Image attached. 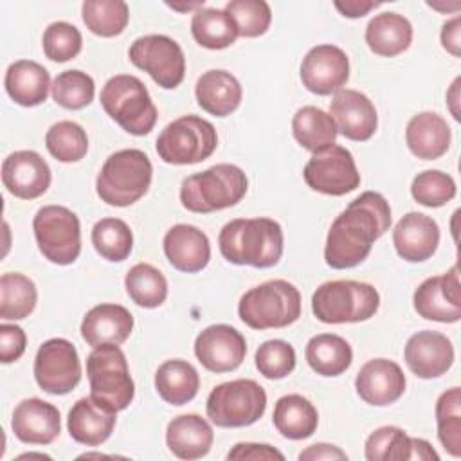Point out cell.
Returning <instances> with one entry per match:
<instances>
[{
  "label": "cell",
  "mask_w": 461,
  "mask_h": 461,
  "mask_svg": "<svg viewBox=\"0 0 461 461\" xmlns=\"http://www.w3.org/2000/svg\"><path fill=\"white\" fill-rule=\"evenodd\" d=\"M389 227V202L376 191L362 193L331 223L324 247L326 265L335 270L360 265Z\"/></svg>",
  "instance_id": "cell-1"
},
{
  "label": "cell",
  "mask_w": 461,
  "mask_h": 461,
  "mask_svg": "<svg viewBox=\"0 0 461 461\" xmlns=\"http://www.w3.org/2000/svg\"><path fill=\"white\" fill-rule=\"evenodd\" d=\"M283 229L272 218H236L218 236L221 256L234 265L270 268L283 256Z\"/></svg>",
  "instance_id": "cell-2"
},
{
  "label": "cell",
  "mask_w": 461,
  "mask_h": 461,
  "mask_svg": "<svg viewBox=\"0 0 461 461\" xmlns=\"http://www.w3.org/2000/svg\"><path fill=\"white\" fill-rule=\"evenodd\" d=\"M249 187L247 175L234 164H216L189 175L180 185V202L191 212H214L241 202Z\"/></svg>",
  "instance_id": "cell-3"
},
{
  "label": "cell",
  "mask_w": 461,
  "mask_h": 461,
  "mask_svg": "<svg viewBox=\"0 0 461 461\" xmlns=\"http://www.w3.org/2000/svg\"><path fill=\"white\" fill-rule=\"evenodd\" d=\"M153 166L149 157L135 148L112 153L97 178V196L113 207H126L140 200L151 184Z\"/></svg>",
  "instance_id": "cell-4"
},
{
  "label": "cell",
  "mask_w": 461,
  "mask_h": 461,
  "mask_svg": "<svg viewBox=\"0 0 461 461\" xmlns=\"http://www.w3.org/2000/svg\"><path fill=\"white\" fill-rule=\"evenodd\" d=\"M380 306V294L369 283L353 279L326 281L312 295V312L324 324L362 322Z\"/></svg>",
  "instance_id": "cell-5"
},
{
  "label": "cell",
  "mask_w": 461,
  "mask_h": 461,
  "mask_svg": "<svg viewBox=\"0 0 461 461\" xmlns=\"http://www.w3.org/2000/svg\"><path fill=\"white\" fill-rule=\"evenodd\" d=\"M238 315L252 330L286 328L301 317V294L285 279L265 281L241 295Z\"/></svg>",
  "instance_id": "cell-6"
},
{
  "label": "cell",
  "mask_w": 461,
  "mask_h": 461,
  "mask_svg": "<svg viewBox=\"0 0 461 461\" xmlns=\"http://www.w3.org/2000/svg\"><path fill=\"white\" fill-rule=\"evenodd\" d=\"M90 398L112 411H124L135 396V384L130 376L124 351L119 344H101L86 357Z\"/></svg>",
  "instance_id": "cell-7"
},
{
  "label": "cell",
  "mask_w": 461,
  "mask_h": 461,
  "mask_svg": "<svg viewBox=\"0 0 461 461\" xmlns=\"http://www.w3.org/2000/svg\"><path fill=\"white\" fill-rule=\"evenodd\" d=\"M101 106L128 133L148 135L157 122V108L146 85L130 74L110 77L101 88Z\"/></svg>",
  "instance_id": "cell-8"
},
{
  "label": "cell",
  "mask_w": 461,
  "mask_h": 461,
  "mask_svg": "<svg viewBox=\"0 0 461 461\" xmlns=\"http://www.w3.org/2000/svg\"><path fill=\"white\" fill-rule=\"evenodd\" d=\"M265 409L267 393L250 378H238L216 385L205 403L207 418L223 429L249 427L265 414Z\"/></svg>",
  "instance_id": "cell-9"
},
{
  "label": "cell",
  "mask_w": 461,
  "mask_h": 461,
  "mask_svg": "<svg viewBox=\"0 0 461 461\" xmlns=\"http://www.w3.org/2000/svg\"><path fill=\"white\" fill-rule=\"evenodd\" d=\"M155 146L162 162L187 166L209 158L218 146V135L209 121L189 113L169 122Z\"/></svg>",
  "instance_id": "cell-10"
},
{
  "label": "cell",
  "mask_w": 461,
  "mask_h": 461,
  "mask_svg": "<svg viewBox=\"0 0 461 461\" xmlns=\"http://www.w3.org/2000/svg\"><path fill=\"white\" fill-rule=\"evenodd\" d=\"M40 252L54 265H70L81 252V225L76 212L63 205H45L32 220Z\"/></svg>",
  "instance_id": "cell-11"
},
{
  "label": "cell",
  "mask_w": 461,
  "mask_h": 461,
  "mask_svg": "<svg viewBox=\"0 0 461 461\" xmlns=\"http://www.w3.org/2000/svg\"><path fill=\"white\" fill-rule=\"evenodd\" d=\"M128 58L166 90L176 88L184 81L185 56L182 47L166 34H146L137 38L130 45Z\"/></svg>",
  "instance_id": "cell-12"
},
{
  "label": "cell",
  "mask_w": 461,
  "mask_h": 461,
  "mask_svg": "<svg viewBox=\"0 0 461 461\" xmlns=\"http://www.w3.org/2000/svg\"><path fill=\"white\" fill-rule=\"evenodd\" d=\"M306 185L328 196H342L360 185V173L349 149L331 144L315 151L303 169Z\"/></svg>",
  "instance_id": "cell-13"
},
{
  "label": "cell",
  "mask_w": 461,
  "mask_h": 461,
  "mask_svg": "<svg viewBox=\"0 0 461 461\" xmlns=\"http://www.w3.org/2000/svg\"><path fill=\"white\" fill-rule=\"evenodd\" d=\"M36 384L49 394H67L81 380V362L76 346L67 339L45 340L34 358Z\"/></svg>",
  "instance_id": "cell-14"
},
{
  "label": "cell",
  "mask_w": 461,
  "mask_h": 461,
  "mask_svg": "<svg viewBox=\"0 0 461 461\" xmlns=\"http://www.w3.org/2000/svg\"><path fill=\"white\" fill-rule=\"evenodd\" d=\"M349 79V59L346 52L331 43L312 47L301 63L303 86L315 95L339 92Z\"/></svg>",
  "instance_id": "cell-15"
},
{
  "label": "cell",
  "mask_w": 461,
  "mask_h": 461,
  "mask_svg": "<svg viewBox=\"0 0 461 461\" xmlns=\"http://www.w3.org/2000/svg\"><path fill=\"white\" fill-rule=\"evenodd\" d=\"M198 362L211 373H229L241 366L247 355L245 337L229 324H212L194 340Z\"/></svg>",
  "instance_id": "cell-16"
},
{
  "label": "cell",
  "mask_w": 461,
  "mask_h": 461,
  "mask_svg": "<svg viewBox=\"0 0 461 461\" xmlns=\"http://www.w3.org/2000/svg\"><path fill=\"white\" fill-rule=\"evenodd\" d=\"M330 115L337 131L349 140H369L378 126V115L373 101L353 88H340L330 103Z\"/></svg>",
  "instance_id": "cell-17"
},
{
  "label": "cell",
  "mask_w": 461,
  "mask_h": 461,
  "mask_svg": "<svg viewBox=\"0 0 461 461\" xmlns=\"http://www.w3.org/2000/svg\"><path fill=\"white\" fill-rule=\"evenodd\" d=\"M52 175L45 158L32 149H20L2 162L4 187L16 198L34 200L50 185Z\"/></svg>",
  "instance_id": "cell-18"
},
{
  "label": "cell",
  "mask_w": 461,
  "mask_h": 461,
  "mask_svg": "<svg viewBox=\"0 0 461 461\" xmlns=\"http://www.w3.org/2000/svg\"><path fill=\"white\" fill-rule=\"evenodd\" d=\"M403 358L407 367L423 380L445 375L454 364V346L450 339L434 330H423L409 337Z\"/></svg>",
  "instance_id": "cell-19"
},
{
  "label": "cell",
  "mask_w": 461,
  "mask_h": 461,
  "mask_svg": "<svg viewBox=\"0 0 461 461\" xmlns=\"http://www.w3.org/2000/svg\"><path fill=\"white\" fill-rule=\"evenodd\" d=\"M355 389L366 403L385 407L402 398L405 391V375L396 362L373 358L357 373Z\"/></svg>",
  "instance_id": "cell-20"
},
{
  "label": "cell",
  "mask_w": 461,
  "mask_h": 461,
  "mask_svg": "<svg viewBox=\"0 0 461 461\" xmlns=\"http://www.w3.org/2000/svg\"><path fill=\"white\" fill-rule=\"evenodd\" d=\"M11 429L22 443L49 445L61 430L59 411L45 400L25 398L14 407Z\"/></svg>",
  "instance_id": "cell-21"
},
{
  "label": "cell",
  "mask_w": 461,
  "mask_h": 461,
  "mask_svg": "<svg viewBox=\"0 0 461 461\" xmlns=\"http://www.w3.org/2000/svg\"><path fill=\"white\" fill-rule=\"evenodd\" d=\"M393 245L402 259L421 263L434 256L439 245V227L423 212H407L393 229Z\"/></svg>",
  "instance_id": "cell-22"
},
{
  "label": "cell",
  "mask_w": 461,
  "mask_h": 461,
  "mask_svg": "<svg viewBox=\"0 0 461 461\" xmlns=\"http://www.w3.org/2000/svg\"><path fill=\"white\" fill-rule=\"evenodd\" d=\"M162 247L173 268L185 274L203 270L211 259V243L207 234L189 223L173 225L166 232Z\"/></svg>",
  "instance_id": "cell-23"
},
{
  "label": "cell",
  "mask_w": 461,
  "mask_h": 461,
  "mask_svg": "<svg viewBox=\"0 0 461 461\" xmlns=\"http://www.w3.org/2000/svg\"><path fill=\"white\" fill-rule=\"evenodd\" d=\"M131 330L133 315L124 306L113 303L90 308L81 321V337L92 348L101 344H122Z\"/></svg>",
  "instance_id": "cell-24"
},
{
  "label": "cell",
  "mask_w": 461,
  "mask_h": 461,
  "mask_svg": "<svg viewBox=\"0 0 461 461\" xmlns=\"http://www.w3.org/2000/svg\"><path fill=\"white\" fill-rule=\"evenodd\" d=\"M452 131L447 121L436 112H420L411 117L405 128V142L411 153L421 160H436L450 148Z\"/></svg>",
  "instance_id": "cell-25"
},
{
  "label": "cell",
  "mask_w": 461,
  "mask_h": 461,
  "mask_svg": "<svg viewBox=\"0 0 461 461\" xmlns=\"http://www.w3.org/2000/svg\"><path fill=\"white\" fill-rule=\"evenodd\" d=\"M214 432L198 414H180L167 423L166 445L178 459H200L209 454Z\"/></svg>",
  "instance_id": "cell-26"
},
{
  "label": "cell",
  "mask_w": 461,
  "mask_h": 461,
  "mask_svg": "<svg viewBox=\"0 0 461 461\" xmlns=\"http://www.w3.org/2000/svg\"><path fill=\"white\" fill-rule=\"evenodd\" d=\"M101 405H97L92 398H79L72 409L68 411L67 427L70 438L86 447H97L104 443L115 427V416Z\"/></svg>",
  "instance_id": "cell-27"
},
{
  "label": "cell",
  "mask_w": 461,
  "mask_h": 461,
  "mask_svg": "<svg viewBox=\"0 0 461 461\" xmlns=\"http://www.w3.org/2000/svg\"><path fill=\"white\" fill-rule=\"evenodd\" d=\"M194 95L202 110L214 117H227L240 106L243 90L230 72L212 68L198 77Z\"/></svg>",
  "instance_id": "cell-28"
},
{
  "label": "cell",
  "mask_w": 461,
  "mask_h": 461,
  "mask_svg": "<svg viewBox=\"0 0 461 461\" xmlns=\"http://www.w3.org/2000/svg\"><path fill=\"white\" fill-rule=\"evenodd\" d=\"M4 86L16 104L31 108L47 101L50 77L43 65L32 59H18L7 67Z\"/></svg>",
  "instance_id": "cell-29"
},
{
  "label": "cell",
  "mask_w": 461,
  "mask_h": 461,
  "mask_svg": "<svg viewBox=\"0 0 461 461\" xmlns=\"http://www.w3.org/2000/svg\"><path fill=\"white\" fill-rule=\"evenodd\" d=\"M412 41L411 22L398 13L375 14L366 27V43L371 52L393 58L409 49Z\"/></svg>",
  "instance_id": "cell-30"
},
{
  "label": "cell",
  "mask_w": 461,
  "mask_h": 461,
  "mask_svg": "<svg viewBox=\"0 0 461 461\" xmlns=\"http://www.w3.org/2000/svg\"><path fill=\"white\" fill-rule=\"evenodd\" d=\"M274 427L283 438L306 439L319 425L315 405L301 394H285L276 402L272 414Z\"/></svg>",
  "instance_id": "cell-31"
},
{
  "label": "cell",
  "mask_w": 461,
  "mask_h": 461,
  "mask_svg": "<svg viewBox=\"0 0 461 461\" xmlns=\"http://www.w3.org/2000/svg\"><path fill=\"white\" fill-rule=\"evenodd\" d=\"M308 366L321 376H339L353 362V349L346 339L335 333H319L304 348Z\"/></svg>",
  "instance_id": "cell-32"
},
{
  "label": "cell",
  "mask_w": 461,
  "mask_h": 461,
  "mask_svg": "<svg viewBox=\"0 0 461 461\" xmlns=\"http://www.w3.org/2000/svg\"><path fill=\"white\" fill-rule=\"evenodd\" d=\"M155 389L166 403L184 405L191 402L200 389L198 371L187 360H166L155 373Z\"/></svg>",
  "instance_id": "cell-33"
},
{
  "label": "cell",
  "mask_w": 461,
  "mask_h": 461,
  "mask_svg": "<svg viewBox=\"0 0 461 461\" xmlns=\"http://www.w3.org/2000/svg\"><path fill=\"white\" fill-rule=\"evenodd\" d=\"M191 34L198 45L211 50L227 49L240 36L232 16L225 9L216 7H200L194 11Z\"/></svg>",
  "instance_id": "cell-34"
},
{
  "label": "cell",
  "mask_w": 461,
  "mask_h": 461,
  "mask_svg": "<svg viewBox=\"0 0 461 461\" xmlns=\"http://www.w3.org/2000/svg\"><path fill=\"white\" fill-rule=\"evenodd\" d=\"M292 133L304 149L315 153L335 144L339 131L330 113L308 104L294 113Z\"/></svg>",
  "instance_id": "cell-35"
},
{
  "label": "cell",
  "mask_w": 461,
  "mask_h": 461,
  "mask_svg": "<svg viewBox=\"0 0 461 461\" xmlns=\"http://www.w3.org/2000/svg\"><path fill=\"white\" fill-rule=\"evenodd\" d=\"M38 292L32 279L20 272H5L0 277V317L4 321H22L36 306Z\"/></svg>",
  "instance_id": "cell-36"
},
{
  "label": "cell",
  "mask_w": 461,
  "mask_h": 461,
  "mask_svg": "<svg viewBox=\"0 0 461 461\" xmlns=\"http://www.w3.org/2000/svg\"><path fill=\"white\" fill-rule=\"evenodd\" d=\"M124 286L130 299L140 308H158L167 297L164 274L149 263L133 265L124 277Z\"/></svg>",
  "instance_id": "cell-37"
},
{
  "label": "cell",
  "mask_w": 461,
  "mask_h": 461,
  "mask_svg": "<svg viewBox=\"0 0 461 461\" xmlns=\"http://www.w3.org/2000/svg\"><path fill=\"white\" fill-rule=\"evenodd\" d=\"M81 16L90 32L101 38H113L126 29L130 9L122 0H85Z\"/></svg>",
  "instance_id": "cell-38"
},
{
  "label": "cell",
  "mask_w": 461,
  "mask_h": 461,
  "mask_svg": "<svg viewBox=\"0 0 461 461\" xmlns=\"http://www.w3.org/2000/svg\"><path fill=\"white\" fill-rule=\"evenodd\" d=\"M414 310L420 317L436 322H457L461 319V306L454 304L447 295L441 276L427 277L412 295Z\"/></svg>",
  "instance_id": "cell-39"
},
{
  "label": "cell",
  "mask_w": 461,
  "mask_h": 461,
  "mask_svg": "<svg viewBox=\"0 0 461 461\" xmlns=\"http://www.w3.org/2000/svg\"><path fill=\"white\" fill-rule=\"evenodd\" d=\"M92 245L106 261H124L133 249V234L121 218H101L92 227Z\"/></svg>",
  "instance_id": "cell-40"
},
{
  "label": "cell",
  "mask_w": 461,
  "mask_h": 461,
  "mask_svg": "<svg viewBox=\"0 0 461 461\" xmlns=\"http://www.w3.org/2000/svg\"><path fill=\"white\" fill-rule=\"evenodd\" d=\"M438 438L443 448L454 456H461V389L452 387L439 394L436 402Z\"/></svg>",
  "instance_id": "cell-41"
},
{
  "label": "cell",
  "mask_w": 461,
  "mask_h": 461,
  "mask_svg": "<svg viewBox=\"0 0 461 461\" xmlns=\"http://www.w3.org/2000/svg\"><path fill=\"white\" fill-rule=\"evenodd\" d=\"M45 146L56 160L77 162L88 151V137L77 122L59 121L47 130Z\"/></svg>",
  "instance_id": "cell-42"
},
{
  "label": "cell",
  "mask_w": 461,
  "mask_h": 461,
  "mask_svg": "<svg viewBox=\"0 0 461 461\" xmlns=\"http://www.w3.org/2000/svg\"><path fill=\"white\" fill-rule=\"evenodd\" d=\"M52 99L67 110H81L94 101V79L77 68L59 72L50 85Z\"/></svg>",
  "instance_id": "cell-43"
},
{
  "label": "cell",
  "mask_w": 461,
  "mask_h": 461,
  "mask_svg": "<svg viewBox=\"0 0 461 461\" xmlns=\"http://www.w3.org/2000/svg\"><path fill=\"white\" fill-rule=\"evenodd\" d=\"M225 11L232 16L238 34L243 38L263 36L272 22L270 5L265 0H230Z\"/></svg>",
  "instance_id": "cell-44"
},
{
  "label": "cell",
  "mask_w": 461,
  "mask_h": 461,
  "mask_svg": "<svg viewBox=\"0 0 461 461\" xmlns=\"http://www.w3.org/2000/svg\"><path fill=\"white\" fill-rule=\"evenodd\" d=\"M411 194L425 207H441L456 196V182L439 169H427L412 178Z\"/></svg>",
  "instance_id": "cell-45"
},
{
  "label": "cell",
  "mask_w": 461,
  "mask_h": 461,
  "mask_svg": "<svg viewBox=\"0 0 461 461\" xmlns=\"http://www.w3.org/2000/svg\"><path fill=\"white\" fill-rule=\"evenodd\" d=\"M41 45H43V54L50 61L65 63L68 59H74L79 54L83 47V38L76 25L68 22H52L43 31Z\"/></svg>",
  "instance_id": "cell-46"
},
{
  "label": "cell",
  "mask_w": 461,
  "mask_h": 461,
  "mask_svg": "<svg viewBox=\"0 0 461 461\" xmlns=\"http://www.w3.org/2000/svg\"><path fill=\"white\" fill-rule=\"evenodd\" d=\"M256 367L268 380H281L295 367V349L281 339L263 342L256 349Z\"/></svg>",
  "instance_id": "cell-47"
},
{
  "label": "cell",
  "mask_w": 461,
  "mask_h": 461,
  "mask_svg": "<svg viewBox=\"0 0 461 461\" xmlns=\"http://www.w3.org/2000/svg\"><path fill=\"white\" fill-rule=\"evenodd\" d=\"M27 337L25 331L16 324L0 326V360L2 364H11L18 360L25 351Z\"/></svg>",
  "instance_id": "cell-48"
},
{
  "label": "cell",
  "mask_w": 461,
  "mask_h": 461,
  "mask_svg": "<svg viewBox=\"0 0 461 461\" xmlns=\"http://www.w3.org/2000/svg\"><path fill=\"white\" fill-rule=\"evenodd\" d=\"M227 459L230 461H285L283 452L267 445V443H236Z\"/></svg>",
  "instance_id": "cell-49"
},
{
  "label": "cell",
  "mask_w": 461,
  "mask_h": 461,
  "mask_svg": "<svg viewBox=\"0 0 461 461\" xmlns=\"http://www.w3.org/2000/svg\"><path fill=\"white\" fill-rule=\"evenodd\" d=\"M400 430H402L400 427L385 425V427H380L375 432H371L369 438L366 439V459L367 461H387L391 445Z\"/></svg>",
  "instance_id": "cell-50"
},
{
  "label": "cell",
  "mask_w": 461,
  "mask_h": 461,
  "mask_svg": "<svg viewBox=\"0 0 461 461\" xmlns=\"http://www.w3.org/2000/svg\"><path fill=\"white\" fill-rule=\"evenodd\" d=\"M301 461H346L348 454L330 443H315L299 454Z\"/></svg>",
  "instance_id": "cell-51"
},
{
  "label": "cell",
  "mask_w": 461,
  "mask_h": 461,
  "mask_svg": "<svg viewBox=\"0 0 461 461\" xmlns=\"http://www.w3.org/2000/svg\"><path fill=\"white\" fill-rule=\"evenodd\" d=\"M441 45L447 52H450L454 58L461 56V18L456 16L443 23L441 27Z\"/></svg>",
  "instance_id": "cell-52"
},
{
  "label": "cell",
  "mask_w": 461,
  "mask_h": 461,
  "mask_svg": "<svg viewBox=\"0 0 461 461\" xmlns=\"http://www.w3.org/2000/svg\"><path fill=\"white\" fill-rule=\"evenodd\" d=\"M335 9L346 16V18H362L369 11L376 9L378 2H367V0H346V2H335Z\"/></svg>",
  "instance_id": "cell-53"
},
{
  "label": "cell",
  "mask_w": 461,
  "mask_h": 461,
  "mask_svg": "<svg viewBox=\"0 0 461 461\" xmlns=\"http://www.w3.org/2000/svg\"><path fill=\"white\" fill-rule=\"evenodd\" d=\"M459 83H461V77H456L454 83L450 85L448 92H447V104H448V110H450L452 117L456 121H461V115H459Z\"/></svg>",
  "instance_id": "cell-54"
},
{
  "label": "cell",
  "mask_w": 461,
  "mask_h": 461,
  "mask_svg": "<svg viewBox=\"0 0 461 461\" xmlns=\"http://www.w3.org/2000/svg\"><path fill=\"white\" fill-rule=\"evenodd\" d=\"M167 7H171V9H175V11H191V9H200V7H203V0L202 2H193V4H169L167 2Z\"/></svg>",
  "instance_id": "cell-55"
},
{
  "label": "cell",
  "mask_w": 461,
  "mask_h": 461,
  "mask_svg": "<svg viewBox=\"0 0 461 461\" xmlns=\"http://www.w3.org/2000/svg\"><path fill=\"white\" fill-rule=\"evenodd\" d=\"M427 5H429V7H432V9H438V11H454V9H459V7H461V4H459V2H456V4H452V5H439V4L427 2Z\"/></svg>",
  "instance_id": "cell-56"
},
{
  "label": "cell",
  "mask_w": 461,
  "mask_h": 461,
  "mask_svg": "<svg viewBox=\"0 0 461 461\" xmlns=\"http://www.w3.org/2000/svg\"><path fill=\"white\" fill-rule=\"evenodd\" d=\"M27 457H38V459H50V456H47V454H34V452H29V454H22V456H18V459H27Z\"/></svg>",
  "instance_id": "cell-57"
}]
</instances>
